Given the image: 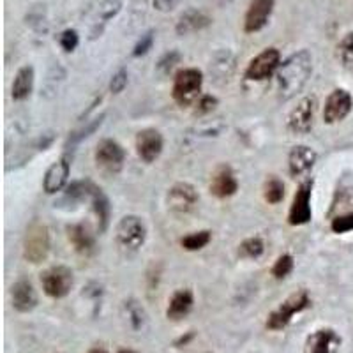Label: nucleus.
Masks as SVG:
<instances>
[{
  "label": "nucleus",
  "instance_id": "obj_1",
  "mask_svg": "<svg viewBox=\"0 0 353 353\" xmlns=\"http://www.w3.org/2000/svg\"><path fill=\"white\" fill-rule=\"evenodd\" d=\"M313 72V55L307 50H299L281 62L276 72L277 94L283 101H288L301 92Z\"/></svg>",
  "mask_w": 353,
  "mask_h": 353
},
{
  "label": "nucleus",
  "instance_id": "obj_2",
  "mask_svg": "<svg viewBox=\"0 0 353 353\" xmlns=\"http://www.w3.org/2000/svg\"><path fill=\"white\" fill-rule=\"evenodd\" d=\"M311 305V297H309L307 290H299V292L292 293L286 301H283L281 304L274 309L272 313L267 316L265 321V327L272 332H279V330L286 329V327L292 323L293 316Z\"/></svg>",
  "mask_w": 353,
  "mask_h": 353
},
{
  "label": "nucleus",
  "instance_id": "obj_3",
  "mask_svg": "<svg viewBox=\"0 0 353 353\" xmlns=\"http://www.w3.org/2000/svg\"><path fill=\"white\" fill-rule=\"evenodd\" d=\"M203 85V72L196 68H185L176 72L173 78L172 96L176 105L189 106L200 97Z\"/></svg>",
  "mask_w": 353,
  "mask_h": 353
},
{
  "label": "nucleus",
  "instance_id": "obj_4",
  "mask_svg": "<svg viewBox=\"0 0 353 353\" xmlns=\"http://www.w3.org/2000/svg\"><path fill=\"white\" fill-rule=\"evenodd\" d=\"M41 285H43V292L50 299H64L71 293L74 276L65 265H53L41 274Z\"/></svg>",
  "mask_w": 353,
  "mask_h": 353
},
{
  "label": "nucleus",
  "instance_id": "obj_5",
  "mask_svg": "<svg viewBox=\"0 0 353 353\" xmlns=\"http://www.w3.org/2000/svg\"><path fill=\"white\" fill-rule=\"evenodd\" d=\"M50 253V233L46 225L32 221L23 239V256L30 263H39Z\"/></svg>",
  "mask_w": 353,
  "mask_h": 353
},
{
  "label": "nucleus",
  "instance_id": "obj_6",
  "mask_svg": "<svg viewBox=\"0 0 353 353\" xmlns=\"http://www.w3.org/2000/svg\"><path fill=\"white\" fill-rule=\"evenodd\" d=\"M279 65H281V53H279V50L265 48L254 59H251V62L245 68L244 77L249 81H263L272 77V74H276Z\"/></svg>",
  "mask_w": 353,
  "mask_h": 353
},
{
  "label": "nucleus",
  "instance_id": "obj_7",
  "mask_svg": "<svg viewBox=\"0 0 353 353\" xmlns=\"http://www.w3.org/2000/svg\"><path fill=\"white\" fill-rule=\"evenodd\" d=\"M117 242L125 249H138L145 244L147 226L138 216H124L117 225Z\"/></svg>",
  "mask_w": 353,
  "mask_h": 353
},
{
  "label": "nucleus",
  "instance_id": "obj_8",
  "mask_svg": "<svg viewBox=\"0 0 353 353\" xmlns=\"http://www.w3.org/2000/svg\"><path fill=\"white\" fill-rule=\"evenodd\" d=\"M96 165L101 170H105L108 173L121 172L125 161V150L122 149V145L119 141L112 140V138H105L101 140L96 147Z\"/></svg>",
  "mask_w": 353,
  "mask_h": 353
},
{
  "label": "nucleus",
  "instance_id": "obj_9",
  "mask_svg": "<svg viewBox=\"0 0 353 353\" xmlns=\"http://www.w3.org/2000/svg\"><path fill=\"white\" fill-rule=\"evenodd\" d=\"M311 194H313V181H305L299 185L297 193L293 196L292 205H290L288 223L292 226L307 225L313 217V209H311Z\"/></svg>",
  "mask_w": 353,
  "mask_h": 353
},
{
  "label": "nucleus",
  "instance_id": "obj_10",
  "mask_svg": "<svg viewBox=\"0 0 353 353\" xmlns=\"http://www.w3.org/2000/svg\"><path fill=\"white\" fill-rule=\"evenodd\" d=\"M353 108L352 94L345 88H336L330 92V96L325 101V108H323V122L325 124H337L343 122L350 115Z\"/></svg>",
  "mask_w": 353,
  "mask_h": 353
},
{
  "label": "nucleus",
  "instance_id": "obj_11",
  "mask_svg": "<svg viewBox=\"0 0 353 353\" xmlns=\"http://www.w3.org/2000/svg\"><path fill=\"white\" fill-rule=\"evenodd\" d=\"M314 110H316V99L311 96L304 97L295 108L290 112L286 125L295 134H307L314 124Z\"/></svg>",
  "mask_w": 353,
  "mask_h": 353
},
{
  "label": "nucleus",
  "instance_id": "obj_12",
  "mask_svg": "<svg viewBox=\"0 0 353 353\" xmlns=\"http://www.w3.org/2000/svg\"><path fill=\"white\" fill-rule=\"evenodd\" d=\"M198 191L189 182H176L168 191V209L175 214H188L196 207Z\"/></svg>",
  "mask_w": 353,
  "mask_h": 353
},
{
  "label": "nucleus",
  "instance_id": "obj_13",
  "mask_svg": "<svg viewBox=\"0 0 353 353\" xmlns=\"http://www.w3.org/2000/svg\"><path fill=\"white\" fill-rule=\"evenodd\" d=\"M276 0H251L244 17V32L254 34L267 27L274 12Z\"/></svg>",
  "mask_w": 353,
  "mask_h": 353
},
{
  "label": "nucleus",
  "instance_id": "obj_14",
  "mask_svg": "<svg viewBox=\"0 0 353 353\" xmlns=\"http://www.w3.org/2000/svg\"><path fill=\"white\" fill-rule=\"evenodd\" d=\"M137 154L143 163H154L157 157L163 154V147H165V141H163V137L161 132L154 128L141 129L137 134Z\"/></svg>",
  "mask_w": 353,
  "mask_h": 353
},
{
  "label": "nucleus",
  "instance_id": "obj_15",
  "mask_svg": "<svg viewBox=\"0 0 353 353\" xmlns=\"http://www.w3.org/2000/svg\"><path fill=\"white\" fill-rule=\"evenodd\" d=\"M210 194H214L219 200H225V198L233 196L237 194L239 191V181L233 170L228 165L217 166L216 172L212 173V179H210Z\"/></svg>",
  "mask_w": 353,
  "mask_h": 353
},
{
  "label": "nucleus",
  "instance_id": "obj_16",
  "mask_svg": "<svg viewBox=\"0 0 353 353\" xmlns=\"http://www.w3.org/2000/svg\"><path fill=\"white\" fill-rule=\"evenodd\" d=\"M343 345L341 336L334 329L314 330L305 341L307 353H337Z\"/></svg>",
  "mask_w": 353,
  "mask_h": 353
},
{
  "label": "nucleus",
  "instance_id": "obj_17",
  "mask_svg": "<svg viewBox=\"0 0 353 353\" xmlns=\"http://www.w3.org/2000/svg\"><path fill=\"white\" fill-rule=\"evenodd\" d=\"M68 235L77 253L90 256L96 251V233L88 223H77V225L68 226Z\"/></svg>",
  "mask_w": 353,
  "mask_h": 353
},
{
  "label": "nucleus",
  "instance_id": "obj_18",
  "mask_svg": "<svg viewBox=\"0 0 353 353\" xmlns=\"http://www.w3.org/2000/svg\"><path fill=\"white\" fill-rule=\"evenodd\" d=\"M69 173H71V161L68 157H62L61 161L53 163L48 168V172L44 173L43 179V189L46 194H57L59 191L64 189L68 184Z\"/></svg>",
  "mask_w": 353,
  "mask_h": 353
},
{
  "label": "nucleus",
  "instance_id": "obj_19",
  "mask_svg": "<svg viewBox=\"0 0 353 353\" xmlns=\"http://www.w3.org/2000/svg\"><path fill=\"white\" fill-rule=\"evenodd\" d=\"M316 152L307 145H297L290 150L288 172L292 176H302L313 170L316 163Z\"/></svg>",
  "mask_w": 353,
  "mask_h": 353
},
{
  "label": "nucleus",
  "instance_id": "obj_20",
  "mask_svg": "<svg viewBox=\"0 0 353 353\" xmlns=\"http://www.w3.org/2000/svg\"><path fill=\"white\" fill-rule=\"evenodd\" d=\"M12 307L18 313H30L37 305V293L34 290V285L28 279H18L11 288Z\"/></svg>",
  "mask_w": 353,
  "mask_h": 353
},
{
  "label": "nucleus",
  "instance_id": "obj_21",
  "mask_svg": "<svg viewBox=\"0 0 353 353\" xmlns=\"http://www.w3.org/2000/svg\"><path fill=\"white\" fill-rule=\"evenodd\" d=\"M212 23V18L209 14H205L200 9H188L181 14V18L176 20L175 32L181 37L189 36V34L198 32V30H203L209 25Z\"/></svg>",
  "mask_w": 353,
  "mask_h": 353
},
{
  "label": "nucleus",
  "instance_id": "obj_22",
  "mask_svg": "<svg viewBox=\"0 0 353 353\" xmlns=\"http://www.w3.org/2000/svg\"><path fill=\"white\" fill-rule=\"evenodd\" d=\"M193 305H194V295L191 290L188 288L176 290L168 302L166 316H168V320H173V321L182 320V318H185L191 311H193Z\"/></svg>",
  "mask_w": 353,
  "mask_h": 353
},
{
  "label": "nucleus",
  "instance_id": "obj_23",
  "mask_svg": "<svg viewBox=\"0 0 353 353\" xmlns=\"http://www.w3.org/2000/svg\"><path fill=\"white\" fill-rule=\"evenodd\" d=\"M34 81H36V71L32 65H23L18 69L14 81L11 87V97L14 101H25L30 97L34 90Z\"/></svg>",
  "mask_w": 353,
  "mask_h": 353
},
{
  "label": "nucleus",
  "instance_id": "obj_24",
  "mask_svg": "<svg viewBox=\"0 0 353 353\" xmlns=\"http://www.w3.org/2000/svg\"><path fill=\"white\" fill-rule=\"evenodd\" d=\"M90 201H92L94 214L97 217V228H99L101 233L106 232L110 226V216H112V205H110L108 196H106L103 189L96 185Z\"/></svg>",
  "mask_w": 353,
  "mask_h": 353
},
{
  "label": "nucleus",
  "instance_id": "obj_25",
  "mask_svg": "<svg viewBox=\"0 0 353 353\" xmlns=\"http://www.w3.org/2000/svg\"><path fill=\"white\" fill-rule=\"evenodd\" d=\"M94 189H96V184L92 181H74L65 188V193H64V201H68L69 205H77L81 203L83 200H90L92 198Z\"/></svg>",
  "mask_w": 353,
  "mask_h": 353
},
{
  "label": "nucleus",
  "instance_id": "obj_26",
  "mask_svg": "<svg viewBox=\"0 0 353 353\" xmlns=\"http://www.w3.org/2000/svg\"><path fill=\"white\" fill-rule=\"evenodd\" d=\"M212 241V232L209 230H201V232H193L181 239V245L185 251H200L205 245H209V242Z\"/></svg>",
  "mask_w": 353,
  "mask_h": 353
},
{
  "label": "nucleus",
  "instance_id": "obj_27",
  "mask_svg": "<svg viewBox=\"0 0 353 353\" xmlns=\"http://www.w3.org/2000/svg\"><path fill=\"white\" fill-rule=\"evenodd\" d=\"M263 198L270 205L281 203L283 198H285V184H283V181H279L277 176H270L263 185Z\"/></svg>",
  "mask_w": 353,
  "mask_h": 353
},
{
  "label": "nucleus",
  "instance_id": "obj_28",
  "mask_svg": "<svg viewBox=\"0 0 353 353\" xmlns=\"http://www.w3.org/2000/svg\"><path fill=\"white\" fill-rule=\"evenodd\" d=\"M230 62H235L232 53H230L228 50H221V52H217L216 57H214V64H210V71H214L216 74H219L221 78L228 80V78L232 77L233 68H225V64H230Z\"/></svg>",
  "mask_w": 353,
  "mask_h": 353
},
{
  "label": "nucleus",
  "instance_id": "obj_29",
  "mask_svg": "<svg viewBox=\"0 0 353 353\" xmlns=\"http://www.w3.org/2000/svg\"><path fill=\"white\" fill-rule=\"evenodd\" d=\"M265 253V244L260 237L245 239L241 245H239V254L242 258H249V260H256Z\"/></svg>",
  "mask_w": 353,
  "mask_h": 353
},
{
  "label": "nucleus",
  "instance_id": "obj_30",
  "mask_svg": "<svg viewBox=\"0 0 353 353\" xmlns=\"http://www.w3.org/2000/svg\"><path fill=\"white\" fill-rule=\"evenodd\" d=\"M337 59L345 68H353V32H348L337 44Z\"/></svg>",
  "mask_w": 353,
  "mask_h": 353
},
{
  "label": "nucleus",
  "instance_id": "obj_31",
  "mask_svg": "<svg viewBox=\"0 0 353 353\" xmlns=\"http://www.w3.org/2000/svg\"><path fill=\"white\" fill-rule=\"evenodd\" d=\"M122 9L121 0H103L97 9V17H99L101 23H106L112 18H115Z\"/></svg>",
  "mask_w": 353,
  "mask_h": 353
},
{
  "label": "nucleus",
  "instance_id": "obj_32",
  "mask_svg": "<svg viewBox=\"0 0 353 353\" xmlns=\"http://www.w3.org/2000/svg\"><path fill=\"white\" fill-rule=\"evenodd\" d=\"M181 53L176 52V50H170V52H166L165 55L161 57L159 62H157V71H159L161 74H170V72L176 68V64H181Z\"/></svg>",
  "mask_w": 353,
  "mask_h": 353
},
{
  "label": "nucleus",
  "instance_id": "obj_33",
  "mask_svg": "<svg viewBox=\"0 0 353 353\" xmlns=\"http://www.w3.org/2000/svg\"><path fill=\"white\" fill-rule=\"evenodd\" d=\"M103 121H105V113L97 117V119H94V121L88 122V124L85 125L83 129H80V131L72 132L71 137H69V143L77 145V143H80L81 140H85V138L90 137V134H92V132L96 131V129H99L101 125H103Z\"/></svg>",
  "mask_w": 353,
  "mask_h": 353
},
{
  "label": "nucleus",
  "instance_id": "obj_34",
  "mask_svg": "<svg viewBox=\"0 0 353 353\" xmlns=\"http://www.w3.org/2000/svg\"><path fill=\"white\" fill-rule=\"evenodd\" d=\"M292 270H293V256L292 254L285 253L277 258L276 261H274L272 276L281 281V279H285L286 276H290V272H292Z\"/></svg>",
  "mask_w": 353,
  "mask_h": 353
},
{
  "label": "nucleus",
  "instance_id": "obj_35",
  "mask_svg": "<svg viewBox=\"0 0 353 353\" xmlns=\"http://www.w3.org/2000/svg\"><path fill=\"white\" fill-rule=\"evenodd\" d=\"M154 39H156V30H147L143 36L138 39V43L134 44V48H132V57H143L152 50L154 46Z\"/></svg>",
  "mask_w": 353,
  "mask_h": 353
},
{
  "label": "nucleus",
  "instance_id": "obj_36",
  "mask_svg": "<svg viewBox=\"0 0 353 353\" xmlns=\"http://www.w3.org/2000/svg\"><path fill=\"white\" fill-rule=\"evenodd\" d=\"M59 43H61L62 50L68 53L74 52L78 48V44H80V36L74 28H65L64 32L59 36Z\"/></svg>",
  "mask_w": 353,
  "mask_h": 353
},
{
  "label": "nucleus",
  "instance_id": "obj_37",
  "mask_svg": "<svg viewBox=\"0 0 353 353\" xmlns=\"http://www.w3.org/2000/svg\"><path fill=\"white\" fill-rule=\"evenodd\" d=\"M330 230H332L334 233H337V235L353 232V212L345 214V216H337L336 219H332Z\"/></svg>",
  "mask_w": 353,
  "mask_h": 353
},
{
  "label": "nucleus",
  "instance_id": "obj_38",
  "mask_svg": "<svg viewBox=\"0 0 353 353\" xmlns=\"http://www.w3.org/2000/svg\"><path fill=\"white\" fill-rule=\"evenodd\" d=\"M128 71H125L124 68L119 69V71L112 77V81H110V92L121 94L125 88V85H128Z\"/></svg>",
  "mask_w": 353,
  "mask_h": 353
},
{
  "label": "nucleus",
  "instance_id": "obj_39",
  "mask_svg": "<svg viewBox=\"0 0 353 353\" xmlns=\"http://www.w3.org/2000/svg\"><path fill=\"white\" fill-rule=\"evenodd\" d=\"M196 106H198L196 112L200 113V115H205V113L214 112V110H216V106H217V97L209 96V94H207V96H200Z\"/></svg>",
  "mask_w": 353,
  "mask_h": 353
},
{
  "label": "nucleus",
  "instance_id": "obj_40",
  "mask_svg": "<svg viewBox=\"0 0 353 353\" xmlns=\"http://www.w3.org/2000/svg\"><path fill=\"white\" fill-rule=\"evenodd\" d=\"M182 0H152V6L159 12H172Z\"/></svg>",
  "mask_w": 353,
  "mask_h": 353
},
{
  "label": "nucleus",
  "instance_id": "obj_41",
  "mask_svg": "<svg viewBox=\"0 0 353 353\" xmlns=\"http://www.w3.org/2000/svg\"><path fill=\"white\" fill-rule=\"evenodd\" d=\"M193 337H194V334H193V332H189V334H188V336H185V337H184V336H182V337H181V339H179V341H176V343H175V345H176V346H182V345H184V346H185V345H188V343H189V341H191V339H193Z\"/></svg>",
  "mask_w": 353,
  "mask_h": 353
},
{
  "label": "nucleus",
  "instance_id": "obj_42",
  "mask_svg": "<svg viewBox=\"0 0 353 353\" xmlns=\"http://www.w3.org/2000/svg\"><path fill=\"white\" fill-rule=\"evenodd\" d=\"M88 353H108V352H106V350H103V348H92Z\"/></svg>",
  "mask_w": 353,
  "mask_h": 353
},
{
  "label": "nucleus",
  "instance_id": "obj_43",
  "mask_svg": "<svg viewBox=\"0 0 353 353\" xmlns=\"http://www.w3.org/2000/svg\"><path fill=\"white\" fill-rule=\"evenodd\" d=\"M119 353H137V352H132V350L124 348V350H119Z\"/></svg>",
  "mask_w": 353,
  "mask_h": 353
}]
</instances>
